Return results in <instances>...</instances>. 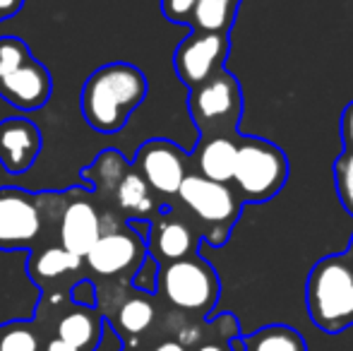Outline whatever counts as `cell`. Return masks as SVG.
Listing matches in <instances>:
<instances>
[{"label":"cell","instance_id":"1","mask_svg":"<svg viewBox=\"0 0 353 351\" xmlns=\"http://www.w3.org/2000/svg\"><path fill=\"white\" fill-rule=\"evenodd\" d=\"M147 77L132 63H106L87 77L82 87V116L92 130L118 135L132 111L147 99Z\"/></svg>","mask_w":353,"mask_h":351},{"label":"cell","instance_id":"2","mask_svg":"<svg viewBox=\"0 0 353 351\" xmlns=\"http://www.w3.org/2000/svg\"><path fill=\"white\" fill-rule=\"evenodd\" d=\"M63 192H29L17 185L0 188V250H34L58 241Z\"/></svg>","mask_w":353,"mask_h":351},{"label":"cell","instance_id":"3","mask_svg":"<svg viewBox=\"0 0 353 351\" xmlns=\"http://www.w3.org/2000/svg\"><path fill=\"white\" fill-rule=\"evenodd\" d=\"M307 313L315 328L339 334L353 325V260L327 255L307 277Z\"/></svg>","mask_w":353,"mask_h":351},{"label":"cell","instance_id":"4","mask_svg":"<svg viewBox=\"0 0 353 351\" xmlns=\"http://www.w3.org/2000/svg\"><path fill=\"white\" fill-rule=\"evenodd\" d=\"M53 94V77L19 37H0V99L17 111H37Z\"/></svg>","mask_w":353,"mask_h":351},{"label":"cell","instance_id":"5","mask_svg":"<svg viewBox=\"0 0 353 351\" xmlns=\"http://www.w3.org/2000/svg\"><path fill=\"white\" fill-rule=\"evenodd\" d=\"M157 291L181 313L210 318L219 301L221 284L214 267L195 253L176 263L159 265Z\"/></svg>","mask_w":353,"mask_h":351},{"label":"cell","instance_id":"6","mask_svg":"<svg viewBox=\"0 0 353 351\" xmlns=\"http://www.w3.org/2000/svg\"><path fill=\"white\" fill-rule=\"evenodd\" d=\"M233 183L241 200L267 202L286 185L288 159L281 147L262 137H241Z\"/></svg>","mask_w":353,"mask_h":351},{"label":"cell","instance_id":"7","mask_svg":"<svg viewBox=\"0 0 353 351\" xmlns=\"http://www.w3.org/2000/svg\"><path fill=\"white\" fill-rule=\"evenodd\" d=\"M188 108H190L192 123L200 130V137H233L243 116V94L238 80L228 70L219 68L210 80L190 89Z\"/></svg>","mask_w":353,"mask_h":351},{"label":"cell","instance_id":"8","mask_svg":"<svg viewBox=\"0 0 353 351\" xmlns=\"http://www.w3.org/2000/svg\"><path fill=\"white\" fill-rule=\"evenodd\" d=\"M147 258V241L111 212H101V236L84 255V267L103 281H130Z\"/></svg>","mask_w":353,"mask_h":351},{"label":"cell","instance_id":"9","mask_svg":"<svg viewBox=\"0 0 353 351\" xmlns=\"http://www.w3.org/2000/svg\"><path fill=\"white\" fill-rule=\"evenodd\" d=\"M178 200L207 226L205 241L223 245L241 214V197L228 183H216L197 174H188L178 188Z\"/></svg>","mask_w":353,"mask_h":351},{"label":"cell","instance_id":"10","mask_svg":"<svg viewBox=\"0 0 353 351\" xmlns=\"http://www.w3.org/2000/svg\"><path fill=\"white\" fill-rule=\"evenodd\" d=\"M101 236V210L87 188L63 192V212L58 219V245L84 260Z\"/></svg>","mask_w":353,"mask_h":351},{"label":"cell","instance_id":"11","mask_svg":"<svg viewBox=\"0 0 353 351\" xmlns=\"http://www.w3.org/2000/svg\"><path fill=\"white\" fill-rule=\"evenodd\" d=\"M132 169L144 178L154 195L176 197L178 188L188 176V154L176 142L154 137L137 150Z\"/></svg>","mask_w":353,"mask_h":351},{"label":"cell","instance_id":"12","mask_svg":"<svg viewBox=\"0 0 353 351\" xmlns=\"http://www.w3.org/2000/svg\"><path fill=\"white\" fill-rule=\"evenodd\" d=\"M228 53V37L226 34L197 32L192 29L190 37H185L178 43L173 53V68L181 82L188 87H197L205 80H210L219 68H223Z\"/></svg>","mask_w":353,"mask_h":351},{"label":"cell","instance_id":"13","mask_svg":"<svg viewBox=\"0 0 353 351\" xmlns=\"http://www.w3.org/2000/svg\"><path fill=\"white\" fill-rule=\"evenodd\" d=\"M43 150L41 130L24 116L0 121V166L10 176H24Z\"/></svg>","mask_w":353,"mask_h":351},{"label":"cell","instance_id":"14","mask_svg":"<svg viewBox=\"0 0 353 351\" xmlns=\"http://www.w3.org/2000/svg\"><path fill=\"white\" fill-rule=\"evenodd\" d=\"M197 253V234L188 221L171 214L168 207H159V219H152L147 236V255L159 265L176 263Z\"/></svg>","mask_w":353,"mask_h":351},{"label":"cell","instance_id":"15","mask_svg":"<svg viewBox=\"0 0 353 351\" xmlns=\"http://www.w3.org/2000/svg\"><path fill=\"white\" fill-rule=\"evenodd\" d=\"M29 253L32 255H29L27 272H29V277H32V281L43 294H51L61 279H68L72 284L74 279H79V277H74V274L84 267L82 258L68 253V250L61 248L58 243L39 245V248L29 250Z\"/></svg>","mask_w":353,"mask_h":351},{"label":"cell","instance_id":"16","mask_svg":"<svg viewBox=\"0 0 353 351\" xmlns=\"http://www.w3.org/2000/svg\"><path fill=\"white\" fill-rule=\"evenodd\" d=\"M159 205L154 200L152 190L144 183V178L137 174L135 169L125 171V176L118 181V185L113 188L111 197L106 200V205L101 207V212H111L118 219L130 221V219H147L152 221V212H157Z\"/></svg>","mask_w":353,"mask_h":351},{"label":"cell","instance_id":"17","mask_svg":"<svg viewBox=\"0 0 353 351\" xmlns=\"http://www.w3.org/2000/svg\"><path fill=\"white\" fill-rule=\"evenodd\" d=\"M103 328H106V320L97 308L72 305L58 318L56 337L79 351H97L103 339Z\"/></svg>","mask_w":353,"mask_h":351},{"label":"cell","instance_id":"18","mask_svg":"<svg viewBox=\"0 0 353 351\" xmlns=\"http://www.w3.org/2000/svg\"><path fill=\"white\" fill-rule=\"evenodd\" d=\"M236 154H238V142L233 137L228 135L200 137L195 152H192L197 176L210 178V181L216 183H228L233 178V169H236Z\"/></svg>","mask_w":353,"mask_h":351},{"label":"cell","instance_id":"19","mask_svg":"<svg viewBox=\"0 0 353 351\" xmlns=\"http://www.w3.org/2000/svg\"><path fill=\"white\" fill-rule=\"evenodd\" d=\"M103 320L111 323V330L118 337L137 339L140 334L147 332L157 320V308L147 294H123V299L111 308V313Z\"/></svg>","mask_w":353,"mask_h":351},{"label":"cell","instance_id":"20","mask_svg":"<svg viewBox=\"0 0 353 351\" xmlns=\"http://www.w3.org/2000/svg\"><path fill=\"white\" fill-rule=\"evenodd\" d=\"M128 169H130V161H128L118 150H103L92 164L82 169V178L89 185V192L94 195V200H97L99 210L106 205L113 188H116L118 181L125 176Z\"/></svg>","mask_w":353,"mask_h":351},{"label":"cell","instance_id":"21","mask_svg":"<svg viewBox=\"0 0 353 351\" xmlns=\"http://www.w3.org/2000/svg\"><path fill=\"white\" fill-rule=\"evenodd\" d=\"M241 0H197L190 27L197 32L228 34Z\"/></svg>","mask_w":353,"mask_h":351},{"label":"cell","instance_id":"22","mask_svg":"<svg viewBox=\"0 0 353 351\" xmlns=\"http://www.w3.org/2000/svg\"><path fill=\"white\" fill-rule=\"evenodd\" d=\"M245 351H307L305 339L288 325H267L250 337H243Z\"/></svg>","mask_w":353,"mask_h":351},{"label":"cell","instance_id":"23","mask_svg":"<svg viewBox=\"0 0 353 351\" xmlns=\"http://www.w3.org/2000/svg\"><path fill=\"white\" fill-rule=\"evenodd\" d=\"M0 351H41V337L32 323H8L0 328Z\"/></svg>","mask_w":353,"mask_h":351},{"label":"cell","instance_id":"24","mask_svg":"<svg viewBox=\"0 0 353 351\" xmlns=\"http://www.w3.org/2000/svg\"><path fill=\"white\" fill-rule=\"evenodd\" d=\"M334 183L344 207L353 214V152H344L334 161Z\"/></svg>","mask_w":353,"mask_h":351},{"label":"cell","instance_id":"25","mask_svg":"<svg viewBox=\"0 0 353 351\" xmlns=\"http://www.w3.org/2000/svg\"><path fill=\"white\" fill-rule=\"evenodd\" d=\"M128 284H130L135 291H140V294H147V296L157 294V286H159V263L157 260L147 255V258L142 260V265L132 272Z\"/></svg>","mask_w":353,"mask_h":351},{"label":"cell","instance_id":"26","mask_svg":"<svg viewBox=\"0 0 353 351\" xmlns=\"http://www.w3.org/2000/svg\"><path fill=\"white\" fill-rule=\"evenodd\" d=\"M70 303L82 305V308H97V281L89 277H79L70 284Z\"/></svg>","mask_w":353,"mask_h":351},{"label":"cell","instance_id":"27","mask_svg":"<svg viewBox=\"0 0 353 351\" xmlns=\"http://www.w3.org/2000/svg\"><path fill=\"white\" fill-rule=\"evenodd\" d=\"M195 8H197V0H161L163 17L176 24H190Z\"/></svg>","mask_w":353,"mask_h":351},{"label":"cell","instance_id":"28","mask_svg":"<svg viewBox=\"0 0 353 351\" xmlns=\"http://www.w3.org/2000/svg\"><path fill=\"white\" fill-rule=\"evenodd\" d=\"M341 137H344V150L353 152V101L344 108V116H341Z\"/></svg>","mask_w":353,"mask_h":351},{"label":"cell","instance_id":"29","mask_svg":"<svg viewBox=\"0 0 353 351\" xmlns=\"http://www.w3.org/2000/svg\"><path fill=\"white\" fill-rule=\"evenodd\" d=\"M24 0H0V22L3 19H10L22 10Z\"/></svg>","mask_w":353,"mask_h":351},{"label":"cell","instance_id":"30","mask_svg":"<svg viewBox=\"0 0 353 351\" xmlns=\"http://www.w3.org/2000/svg\"><path fill=\"white\" fill-rule=\"evenodd\" d=\"M41 351H79V349H74V347H70V344L61 342L58 337H51L46 344H43V349H41Z\"/></svg>","mask_w":353,"mask_h":351},{"label":"cell","instance_id":"31","mask_svg":"<svg viewBox=\"0 0 353 351\" xmlns=\"http://www.w3.org/2000/svg\"><path fill=\"white\" fill-rule=\"evenodd\" d=\"M154 351H188V349L183 347L178 339H166V342L157 344V349H154Z\"/></svg>","mask_w":353,"mask_h":351},{"label":"cell","instance_id":"32","mask_svg":"<svg viewBox=\"0 0 353 351\" xmlns=\"http://www.w3.org/2000/svg\"><path fill=\"white\" fill-rule=\"evenodd\" d=\"M195 351H228V344L223 347V344H219V342H205V344H197Z\"/></svg>","mask_w":353,"mask_h":351},{"label":"cell","instance_id":"33","mask_svg":"<svg viewBox=\"0 0 353 351\" xmlns=\"http://www.w3.org/2000/svg\"><path fill=\"white\" fill-rule=\"evenodd\" d=\"M130 351H137V349H130Z\"/></svg>","mask_w":353,"mask_h":351},{"label":"cell","instance_id":"34","mask_svg":"<svg viewBox=\"0 0 353 351\" xmlns=\"http://www.w3.org/2000/svg\"><path fill=\"white\" fill-rule=\"evenodd\" d=\"M351 248H353V243H351Z\"/></svg>","mask_w":353,"mask_h":351}]
</instances>
